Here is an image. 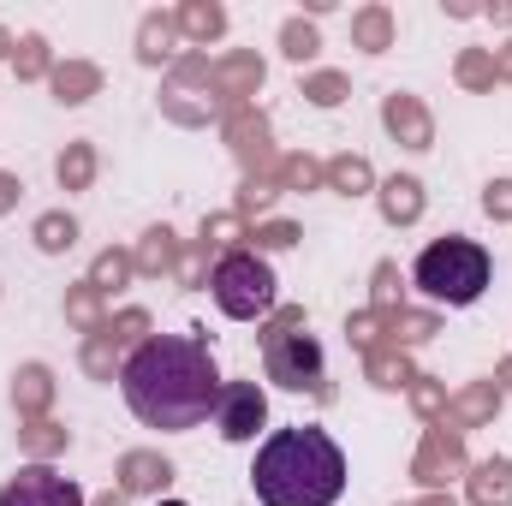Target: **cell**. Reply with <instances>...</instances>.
Here are the masks:
<instances>
[{"mask_svg": "<svg viewBox=\"0 0 512 506\" xmlns=\"http://www.w3.org/2000/svg\"><path fill=\"white\" fill-rule=\"evenodd\" d=\"M120 393H126L131 417L143 429L179 435V429H197V423L215 417L221 370H215L209 340H197V334H155L126 358Z\"/></svg>", "mask_w": 512, "mask_h": 506, "instance_id": "6da1fadb", "label": "cell"}, {"mask_svg": "<svg viewBox=\"0 0 512 506\" xmlns=\"http://www.w3.org/2000/svg\"><path fill=\"white\" fill-rule=\"evenodd\" d=\"M251 489L262 506H334L346 495V453L328 429H274L256 447Z\"/></svg>", "mask_w": 512, "mask_h": 506, "instance_id": "7a4b0ae2", "label": "cell"}, {"mask_svg": "<svg viewBox=\"0 0 512 506\" xmlns=\"http://www.w3.org/2000/svg\"><path fill=\"white\" fill-rule=\"evenodd\" d=\"M489 280H495V262H489V251L477 239H435V245H423V256L411 262V286L423 298L447 304V310L477 304L489 292Z\"/></svg>", "mask_w": 512, "mask_h": 506, "instance_id": "3957f363", "label": "cell"}, {"mask_svg": "<svg viewBox=\"0 0 512 506\" xmlns=\"http://www.w3.org/2000/svg\"><path fill=\"white\" fill-rule=\"evenodd\" d=\"M209 292H215L221 316H233V322H262V316H274V304H280V280H274V268L256 251L221 256L215 274H209Z\"/></svg>", "mask_w": 512, "mask_h": 506, "instance_id": "277c9868", "label": "cell"}, {"mask_svg": "<svg viewBox=\"0 0 512 506\" xmlns=\"http://www.w3.org/2000/svg\"><path fill=\"white\" fill-rule=\"evenodd\" d=\"M262 370L286 393H316L322 387V340L298 316H286L262 334Z\"/></svg>", "mask_w": 512, "mask_h": 506, "instance_id": "5b68a950", "label": "cell"}, {"mask_svg": "<svg viewBox=\"0 0 512 506\" xmlns=\"http://www.w3.org/2000/svg\"><path fill=\"white\" fill-rule=\"evenodd\" d=\"M262 423H268L262 387H256V381H221V399H215V429H221V441L245 447V441L262 435Z\"/></svg>", "mask_w": 512, "mask_h": 506, "instance_id": "8992f818", "label": "cell"}, {"mask_svg": "<svg viewBox=\"0 0 512 506\" xmlns=\"http://www.w3.org/2000/svg\"><path fill=\"white\" fill-rule=\"evenodd\" d=\"M0 506H84V489L72 477H60L54 465H24L0 489Z\"/></svg>", "mask_w": 512, "mask_h": 506, "instance_id": "52a82bcc", "label": "cell"}]
</instances>
